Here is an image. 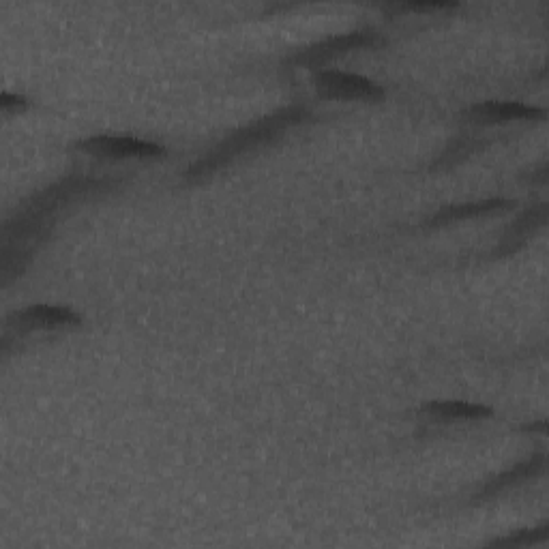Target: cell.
<instances>
[{"instance_id":"cell-1","label":"cell","mask_w":549,"mask_h":549,"mask_svg":"<svg viewBox=\"0 0 549 549\" xmlns=\"http://www.w3.org/2000/svg\"><path fill=\"white\" fill-rule=\"evenodd\" d=\"M110 183H114L112 178L71 174L39 191L33 198H28L3 226V247H0L3 262H0V271H3L5 284L26 269L39 243L48 239L58 213L65 206L97 194V191L106 189Z\"/></svg>"},{"instance_id":"cell-2","label":"cell","mask_w":549,"mask_h":549,"mask_svg":"<svg viewBox=\"0 0 549 549\" xmlns=\"http://www.w3.org/2000/svg\"><path fill=\"white\" fill-rule=\"evenodd\" d=\"M307 116H309V110L301 106V103H296V106L281 108L271 116H264L260 121L243 127L241 131L232 133L228 140L215 146L211 153H206L202 159H198L194 166H189L185 170V181H200V178L213 174L221 166H226V163H230L234 157H239L247 151H254L256 146L271 142L275 136H279L281 131L305 121Z\"/></svg>"},{"instance_id":"cell-3","label":"cell","mask_w":549,"mask_h":549,"mask_svg":"<svg viewBox=\"0 0 549 549\" xmlns=\"http://www.w3.org/2000/svg\"><path fill=\"white\" fill-rule=\"evenodd\" d=\"M378 43H380V37L372 31L335 35V37H329V39L316 43V46H311L299 54L290 56L288 63L303 65V67H316V65H322L324 61H329V58H335L344 52H350L356 48H372V46H378Z\"/></svg>"},{"instance_id":"cell-4","label":"cell","mask_w":549,"mask_h":549,"mask_svg":"<svg viewBox=\"0 0 549 549\" xmlns=\"http://www.w3.org/2000/svg\"><path fill=\"white\" fill-rule=\"evenodd\" d=\"M316 86L322 97H337V99H382L384 91L356 73L344 71H320L316 76Z\"/></svg>"},{"instance_id":"cell-5","label":"cell","mask_w":549,"mask_h":549,"mask_svg":"<svg viewBox=\"0 0 549 549\" xmlns=\"http://www.w3.org/2000/svg\"><path fill=\"white\" fill-rule=\"evenodd\" d=\"M80 151H88L93 155H106V157H161L166 155L163 146L140 140V138H129V136H93L88 140H80L76 144Z\"/></svg>"},{"instance_id":"cell-6","label":"cell","mask_w":549,"mask_h":549,"mask_svg":"<svg viewBox=\"0 0 549 549\" xmlns=\"http://www.w3.org/2000/svg\"><path fill=\"white\" fill-rule=\"evenodd\" d=\"M82 322L80 314L69 307H52V305H33L26 307L20 314H13L7 322V329H16L18 333L33 329H58V326H78Z\"/></svg>"},{"instance_id":"cell-7","label":"cell","mask_w":549,"mask_h":549,"mask_svg":"<svg viewBox=\"0 0 549 549\" xmlns=\"http://www.w3.org/2000/svg\"><path fill=\"white\" fill-rule=\"evenodd\" d=\"M468 116L477 123H504V121H534L545 118V110L530 108L517 101H485L468 110Z\"/></svg>"},{"instance_id":"cell-8","label":"cell","mask_w":549,"mask_h":549,"mask_svg":"<svg viewBox=\"0 0 549 549\" xmlns=\"http://www.w3.org/2000/svg\"><path fill=\"white\" fill-rule=\"evenodd\" d=\"M547 221V204H537L532 206V209L524 211L519 215L517 221H513V226L504 232L502 236V245L496 247L494 254L496 256H504V254H513L515 249H519V245H524L530 234L537 232L539 228H543V224Z\"/></svg>"},{"instance_id":"cell-9","label":"cell","mask_w":549,"mask_h":549,"mask_svg":"<svg viewBox=\"0 0 549 549\" xmlns=\"http://www.w3.org/2000/svg\"><path fill=\"white\" fill-rule=\"evenodd\" d=\"M543 470H545V455L543 453L532 455L530 459H526V462L517 464L511 470L498 474V477L489 481L474 498H477V500L492 498V496L504 492V489H507V487H513V485L522 483V481H526L530 477H537V474H541Z\"/></svg>"},{"instance_id":"cell-10","label":"cell","mask_w":549,"mask_h":549,"mask_svg":"<svg viewBox=\"0 0 549 549\" xmlns=\"http://www.w3.org/2000/svg\"><path fill=\"white\" fill-rule=\"evenodd\" d=\"M509 206H513V202H509V200H483V202H470V204H453V206H447V209H440L432 219H427V226L451 224V221H457V219L477 217V215H485L492 211L509 209Z\"/></svg>"},{"instance_id":"cell-11","label":"cell","mask_w":549,"mask_h":549,"mask_svg":"<svg viewBox=\"0 0 549 549\" xmlns=\"http://www.w3.org/2000/svg\"><path fill=\"white\" fill-rule=\"evenodd\" d=\"M436 419H485L492 417V410L468 402H432L423 408Z\"/></svg>"},{"instance_id":"cell-12","label":"cell","mask_w":549,"mask_h":549,"mask_svg":"<svg viewBox=\"0 0 549 549\" xmlns=\"http://www.w3.org/2000/svg\"><path fill=\"white\" fill-rule=\"evenodd\" d=\"M547 539V526L539 528V530H524V532H515L511 534V537H504V539H496L492 541V545H509V547H519V545H532V543H541Z\"/></svg>"},{"instance_id":"cell-13","label":"cell","mask_w":549,"mask_h":549,"mask_svg":"<svg viewBox=\"0 0 549 549\" xmlns=\"http://www.w3.org/2000/svg\"><path fill=\"white\" fill-rule=\"evenodd\" d=\"M455 3H408L404 9L408 11H436V9H451Z\"/></svg>"},{"instance_id":"cell-14","label":"cell","mask_w":549,"mask_h":549,"mask_svg":"<svg viewBox=\"0 0 549 549\" xmlns=\"http://www.w3.org/2000/svg\"><path fill=\"white\" fill-rule=\"evenodd\" d=\"M0 103H3V108H11V106H24L26 99L24 97H13L9 93H3V97H0Z\"/></svg>"}]
</instances>
